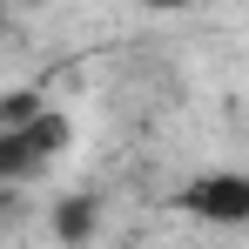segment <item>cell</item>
<instances>
[{"label":"cell","instance_id":"obj_1","mask_svg":"<svg viewBox=\"0 0 249 249\" xmlns=\"http://www.w3.org/2000/svg\"><path fill=\"white\" fill-rule=\"evenodd\" d=\"M74 148V122L61 108H27L20 122H0V182H41Z\"/></svg>","mask_w":249,"mask_h":249},{"label":"cell","instance_id":"obj_2","mask_svg":"<svg viewBox=\"0 0 249 249\" xmlns=\"http://www.w3.org/2000/svg\"><path fill=\"white\" fill-rule=\"evenodd\" d=\"M182 209L215 222V229H236V222H249V175L243 168H209L196 182H182Z\"/></svg>","mask_w":249,"mask_h":249},{"label":"cell","instance_id":"obj_3","mask_svg":"<svg viewBox=\"0 0 249 249\" xmlns=\"http://www.w3.org/2000/svg\"><path fill=\"white\" fill-rule=\"evenodd\" d=\"M94 229H101L94 196H61V202H54V236H61V243H88Z\"/></svg>","mask_w":249,"mask_h":249},{"label":"cell","instance_id":"obj_4","mask_svg":"<svg viewBox=\"0 0 249 249\" xmlns=\"http://www.w3.org/2000/svg\"><path fill=\"white\" fill-rule=\"evenodd\" d=\"M135 7H148V14H175V7H189V0H135Z\"/></svg>","mask_w":249,"mask_h":249}]
</instances>
